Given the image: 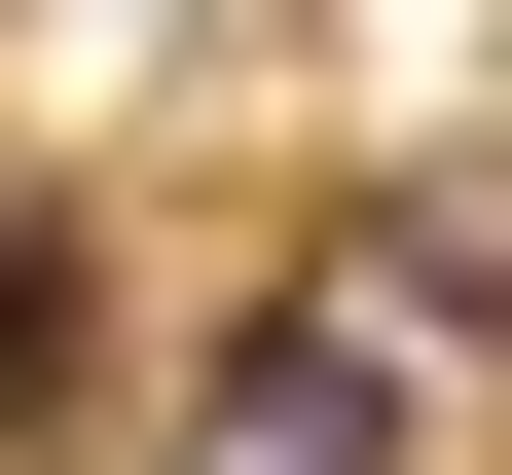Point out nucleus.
I'll return each instance as SVG.
<instances>
[{
    "label": "nucleus",
    "mask_w": 512,
    "mask_h": 475,
    "mask_svg": "<svg viewBox=\"0 0 512 475\" xmlns=\"http://www.w3.org/2000/svg\"><path fill=\"white\" fill-rule=\"evenodd\" d=\"M74 402H110V256H74V220H0V439H74Z\"/></svg>",
    "instance_id": "nucleus-1"
}]
</instances>
